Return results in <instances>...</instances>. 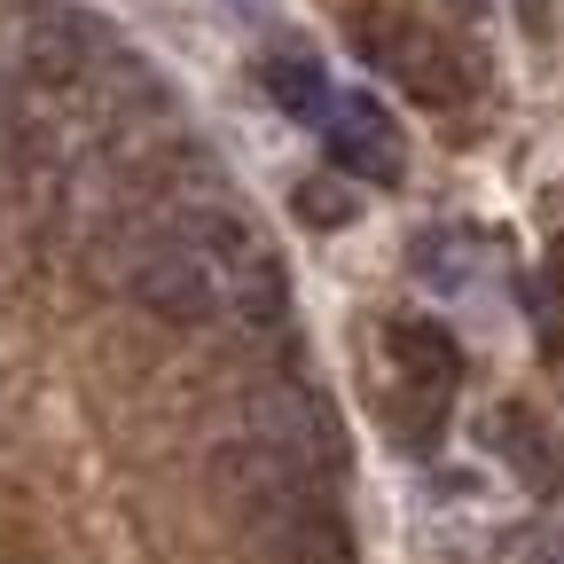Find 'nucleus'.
<instances>
[{
    "instance_id": "obj_13",
    "label": "nucleus",
    "mask_w": 564,
    "mask_h": 564,
    "mask_svg": "<svg viewBox=\"0 0 564 564\" xmlns=\"http://www.w3.org/2000/svg\"><path fill=\"white\" fill-rule=\"evenodd\" d=\"M533 564H564V556H533Z\"/></svg>"
},
{
    "instance_id": "obj_12",
    "label": "nucleus",
    "mask_w": 564,
    "mask_h": 564,
    "mask_svg": "<svg viewBox=\"0 0 564 564\" xmlns=\"http://www.w3.org/2000/svg\"><path fill=\"white\" fill-rule=\"evenodd\" d=\"M541 24H549V17H541V0H525V32H541Z\"/></svg>"
},
{
    "instance_id": "obj_6",
    "label": "nucleus",
    "mask_w": 564,
    "mask_h": 564,
    "mask_svg": "<svg viewBox=\"0 0 564 564\" xmlns=\"http://www.w3.org/2000/svg\"><path fill=\"white\" fill-rule=\"evenodd\" d=\"M329 165H337L345 181H361V188H392V181L408 173V141H400L392 110L369 102V95L337 102V110H329Z\"/></svg>"
},
{
    "instance_id": "obj_1",
    "label": "nucleus",
    "mask_w": 564,
    "mask_h": 564,
    "mask_svg": "<svg viewBox=\"0 0 564 564\" xmlns=\"http://www.w3.org/2000/svg\"><path fill=\"white\" fill-rule=\"evenodd\" d=\"M118 274H126L133 306H141V314H158V322H173V329H204L212 314L228 306L220 267H212V259L173 228V220L133 228V236L118 243Z\"/></svg>"
},
{
    "instance_id": "obj_9",
    "label": "nucleus",
    "mask_w": 564,
    "mask_h": 564,
    "mask_svg": "<svg viewBox=\"0 0 564 564\" xmlns=\"http://www.w3.org/2000/svg\"><path fill=\"white\" fill-rule=\"evenodd\" d=\"M486 447L502 455L533 494H556V486H564V455H556V440L541 432L533 408H494V415H486Z\"/></svg>"
},
{
    "instance_id": "obj_4",
    "label": "nucleus",
    "mask_w": 564,
    "mask_h": 564,
    "mask_svg": "<svg viewBox=\"0 0 564 564\" xmlns=\"http://www.w3.org/2000/svg\"><path fill=\"white\" fill-rule=\"evenodd\" d=\"M102 55H110V32L87 9H63V0H40V9H24V24H17V63L32 70L40 87L87 79Z\"/></svg>"
},
{
    "instance_id": "obj_10",
    "label": "nucleus",
    "mask_w": 564,
    "mask_h": 564,
    "mask_svg": "<svg viewBox=\"0 0 564 564\" xmlns=\"http://www.w3.org/2000/svg\"><path fill=\"white\" fill-rule=\"evenodd\" d=\"M259 79H267V95H274L282 118H329V110H337L314 55H267V63H259Z\"/></svg>"
},
{
    "instance_id": "obj_11",
    "label": "nucleus",
    "mask_w": 564,
    "mask_h": 564,
    "mask_svg": "<svg viewBox=\"0 0 564 564\" xmlns=\"http://www.w3.org/2000/svg\"><path fill=\"white\" fill-rule=\"evenodd\" d=\"M299 220L306 228H345L352 212H361V196H345V181H299Z\"/></svg>"
},
{
    "instance_id": "obj_14",
    "label": "nucleus",
    "mask_w": 564,
    "mask_h": 564,
    "mask_svg": "<svg viewBox=\"0 0 564 564\" xmlns=\"http://www.w3.org/2000/svg\"><path fill=\"white\" fill-rule=\"evenodd\" d=\"M463 9H478V0H463Z\"/></svg>"
},
{
    "instance_id": "obj_8",
    "label": "nucleus",
    "mask_w": 564,
    "mask_h": 564,
    "mask_svg": "<svg viewBox=\"0 0 564 564\" xmlns=\"http://www.w3.org/2000/svg\"><path fill=\"white\" fill-rule=\"evenodd\" d=\"M384 345H392V361H400V384H408V392H432V400H447V392L463 384V352H455V337H447L440 322H415V314H400V322L384 329Z\"/></svg>"
},
{
    "instance_id": "obj_7",
    "label": "nucleus",
    "mask_w": 564,
    "mask_h": 564,
    "mask_svg": "<svg viewBox=\"0 0 564 564\" xmlns=\"http://www.w3.org/2000/svg\"><path fill=\"white\" fill-rule=\"evenodd\" d=\"M220 291H228L236 329H251V337H282V329H291V274H282V259L267 243L220 274Z\"/></svg>"
},
{
    "instance_id": "obj_5",
    "label": "nucleus",
    "mask_w": 564,
    "mask_h": 564,
    "mask_svg": "<svg viewBox=\"0 0 564 564\" xmlns=\"http://www.w3.org/2000/svg\"><path fill=\"white\" fill-rule=\"evenodd\" d=\"M352 47H361L369 63H384L408 95H423V102H463V79H455L463 63H455L447 40L415 32V24H400V17H369V24H352Z\"/></svg>"
},
{
    "instance_id": "obj_3",
    "label": "nucleus",
    "mask_w": 564,
    "mask_h": 564,
    "mask_svg": "<svg viewBox=\"0 0 564 564\" xmlns=\"http://www.w3.org/2000/svg\"><path fill=\"white\" fill-rule=\"evenodd\" d=\"M243 440L274 447L282 463H299L306 478H329L345 463V432H337V415L322 408V392L306 377H267L243 408Z\"/></svg>"
},
{
    "instance_id": "obj_2",
    "label": "nucleus",
    "mask_w": 564,
    "mask_h": 564,
    "mask_svg": "<svg viewBox=\"0 0 564 564\" xmlns=\"http://www.w3.org/2000/svg\"><path fill=\"white\" fill-rule=\"evenodd\" d=\"M236 510H243L251 541L274 564H361L345 518L329 510V494H322V478H282V486L251 494V502H236Z\"/></svg>"
}]
</instances>
